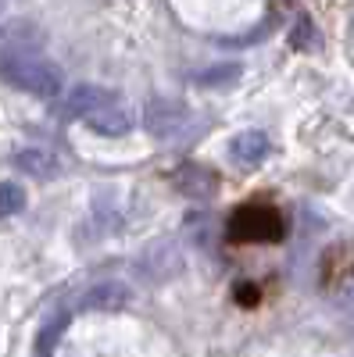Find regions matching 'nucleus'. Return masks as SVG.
<instances>
[{
    "label": "nucleus",
    "mask_w": 354,
    "mask_h": 357,
    "mask_svg": "<svg viewBox=\"0 0 354 357\" xmlns=\"http://www.w3.org/2000/svg\"><path fill=\"white\" fill-rule=\"evenodd\" d=\"M0 79L11 82L22 93H33V97H57L65 89V75L54 61L47 57H36V54H4L0 57Z\"/></svg>",
    "instance_id": "f257e3e1"
},
{
    "label": "nucleus",
    "mask_w": 354,
    "mask_h": 357,
    "mask_svg": "<svg viewBox=\"0 0 354 357\" xmlns=\"http://www.w3.org/2000/svg\"><path fill=\"white\" fill-rule=\"evenodd\" d=\"M286 222L279 215V207L269 200H247L240 207H233L226 218V240L229 243H276L283 240Z\"/></svg>",
    "instance_id": "f03ea898"
},
{
    "label": "nucleus",
    "mask_w": 354,
    "mask_h": 357,
    "mask_svg": "<svg viewBox=\"0 0 354 357\" xmlns=\"http://www.w3.org/2000/svg\"><path fill=\"white\" fill-rule=\"evenodd\" d=\"M133 272L143 282H151V286L175 279V275L183 272V250H179V243H175V240H154L151 247L140 250Z\"/></svg>",
    "instance_id": "7ed1b4c3"
},
{
    "label": "nucleus",
    "mask_w": 354,
    "mask_h": 357,
    "mask_svg": "<svg viewBox=\"0 0 354 357\" xmlns=\"http://www.w3.org/2000/svg\"><path fill=\"white\" fill-rule=\"evenodd\" d=\"M190 107L175 97H151L143 107V129L154 139H175L190 126Z\"/></svg>",
    "instance_id": "20e7f679"
},
{
    "label": "nucleus",
    "mask_w": 354,
    "mask_h": 357,
    "mask_svg": "<svg viewBox=\"0 0 354 357\" xmlns=\"http://www.w3.org/2000/svg\"><path fill=\"white\" fill-rule=\"evenodd\" d=\"M133 304V289L118 279H108V282H97L82 293L79 301V311H94V314H118Z\"/></svg>",
    "instance_id": "39448f33"
},
{
    "label": "nucleus",
    "mask_w": 354,
    "mask_h": 357,
    "mask_svg": "<svg viewBox=\"0 0 354 357\" xmlns=\"http://www.w3.org/2000/svg\"><path fill=\"white\" fill-rule=\"evenodd\" d=\"M172 183H175V190H179L183 197H190V200H212L219 193V186H222V178L208 165H183V168H175Z\"/></svg>",
    "instance_id": "423d86ee"
},
{
    "label": "nucleus",
    "mask_w": 354,
    "mask_h": 357,
    "mask_svg": "<svg viewBox=\"0 0 354 357\" xmlns=\"http://www.w3.org/2000/svg\"><path fill=\"white\" fill-rule=\"evenodd\" d=\"M269 151H272V143H269V136H265L261 129L236 132L229 139V146H226V154H229V161L236 168H258L265 158H269Z\"/></svg>",
    "instance_id": "0eeeda50"
},
{
    "label": "nucleus",
    "mask_w": 354,
    "mask_h": 357,
    "mask_svg": "<svg viewBox=\"0 0 354 357\" xmlns=\"http://www.w3.org/2000/svg\"><path fill=\"white\" fill-rule=\"evenodd\" d=\"M108 104H115L111 89H104V86H97V82H79V86H72L68 93H65L61 111H65L68 118H86V114H94V111H101V107H108Z\"/></svg>",
    "instance_id": "6e6552de"
},
{
    "label": "nucleus",
    "mask_w": 354,
    "mask_h": 357,
    "mask_svg": "<svg viewBox=\"0 0 354 357\" xmlns=\"http://www.w3.org/2000/svg\"><path fill=\"white\" fill-rule=\"evenodd\" d=\"M82 122L90 126L97 136H126L133 129V114L126 107H118V104H108V107H101L94 114H86Z\"/></svg>",
    "instance_id": "1a4fd4ad"
},
{
    "label": "nucleus",
    "mask_w": 354,
    "mask_h": 357,
    "mask_svg": "<svg viewBox=\"0 0 354 357\" xmlns=\"http://www.w3.org/2000/svg\"><path fill=\"white\" fill-rule=\"evenodd\" d=\"M15 168L33 175V178H54L57 172H61V161H57L50 151H43V146H22V151L15 154Z\"/></svg>",
    "instance_id": "9d476101"
},
{
    "label": "nucleus",
    "mask_w": 354,
    "mask_h": 357,
    "mask_svg": "<svg viewBox=\"0 0 354 357\" xmlns=\"http://www.w3.org/2000/svg\"><path fill=\"white\" fill-rule=\"evenodd\" d=\"M244 75V65L240 61H215L208 68L193 72V86L200 89H226V86H236Z\"/></svg>",
    "instance_id": "9b49d317"
},
{
    "label": "nucleus",
    "mask_w": 354,
    "mask_h": 357,
    "mask_svg": "<svg viewBox=\"0 0 354 357\" xmlns=\"http://www.w3.org/2000/svg\"><path fill=\"white\" fill-rule=\"evenodd\" d=\"M25 207V190L18 183H0V218H11Z\"/></svg>",
    "instance_id": "f8f14e48"
},
{
    "label": "nucleus",
    "mask_w": 354,
    "mask_h": 357,
    "mask_svg": "<svg viewBox=\"0 0 354 357\" xmlns=\"http://www.w3.org/2000/svg\"><path fill=\"white\" fill-rule=\"evenodd\" d=\"M290 43L297 47V50H301V47H315V43H318V36H315V22H311L308 15H301L297 22H293V33H290Z\"/></svg>",
    "instance_id": "ddd939ff"
},
{
    "label": "nucleus",
    "mask_w": 354,
    "mask_h": 357,
    "mask_svg": "<svg viewBox=\"0 0 354 357\" xmlns=\"http://www.w3.org/2000/svg\"><path fill=\"white\" fill-rule=\"evenodd\" d=\"M65 321H68V314H61V318L50 325V329H43V336H40V354H50V350H54V336L65 329Z\"/></svg>",
    "instance_id": "4468645a"
}]
</instances>
